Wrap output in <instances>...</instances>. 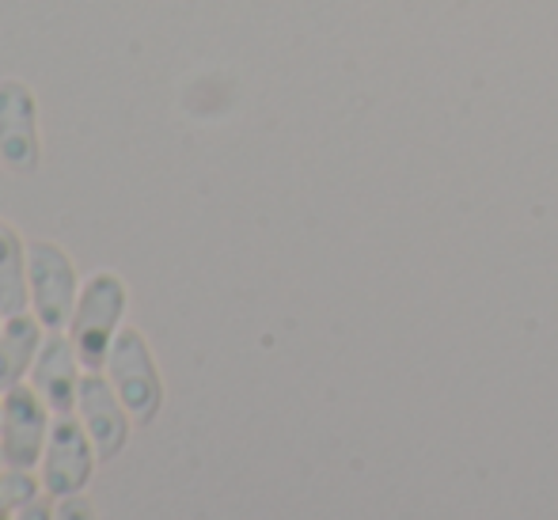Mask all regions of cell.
I'll list each match as a JSON object with an SVG mask.
<instances>
[{
  "label": "cell",
  "mask_w": 558,
  "mask_h": 520,
  "mask_svg": "<svg viewBox=\"0 0 558 520\" xmlns=\"http://www.w3.org/2000/svg\"><path fill=\"white\" fill-rule=\"evenodd\" d=\"M35 498H43L38 471H23V468H8V463H0V517H12L15 509H23Z\"/></svg>",
  "instance_id": "11"
},
{
  "label": "cell",
  "mask_w": 558,
  "mask_h": 520,
  "mask_svg": "<svg viewBox=\"0 0 558 520\" xmlns=\"http://www.w3.org/2000/svg\"><path fill=\"white\" fill-rule=\"evenodd\" d=\"M99 452L92 445L84 422L73 414H53L50 437H46L43 460H38V483H43V494L58 498H73V494H88L92 479H96L99 468Z\"/></svg>",
  "instance_id": "4"
},
{
  "label": "cell",
  "mask_w": 558,
  "mask_h": 520,
  "mask_svg": "<svg viewBox=\"0 0 558 520\" xmlns=\"http://www.w3.org/2000/svg\"><path fill=\"white\" fill-rule=\"evenodd\" d=\"M0 327H4V315H0Z\"/></svg>",
  "instance_id": "15"
},
{
  "label": "cell",
  "mask_w": 558,
  "mask_h": 520,
  "mask_svg": "<svg viewBox=\"0 0 558 520\" xmlns=\"http://www.w3.org/2000/svg\"><path fill=\"white\" fill-rule=\"evenodd\" d=\"M53 520H99V513L88 494H73V498L53 501Z\"/></svg>",
  "instance_id": "12"
},
{
  "label": "cell",
  "mask_w": 558,
  "mask_h": 520,
  "mask_svg": "<svg viewBox=\"0 0 558 520\" xmlns=\"http://www.w3.org/2000/svg\"><path fill=\"white\" fill-rule=\"evenodd\" d=\"M27 286H31V315L46 330H69L76 297H81V270L73 255L53 240H27Z\"/></svg>",
  "instance_id": "3"
},
{
  "label": "cell",
  "mask_w": 558,
  "mask_h": 520,
  "mask_svg": "<svg viewBox=\"0 0 558 520\" xmlns=\"http://www.w3.org/2000/svg\"><path fill=\"white\" fill-rule=\"evenodd\" d=\"M50 425H53V411L31 384H15L12 391H4V411H0V463L35 471L38 460H43Z\"/></svg>",
  "instance_id": "6"
},
{
  "label": "cell",
  "mask_w": 558,
  "mask_h": 520,
  "mask_svg": "<svg viewBox=\"0 0 558 520\" xmlns=\"http://www.w3.org/2000/svg\"><path fill=\"white\" fill-rule=\"evenodd\" d=\"M12 520H53V498L50 494H43V498L27 501L23 509H15Z\"/></svg>",
  "instance_id": "13"
},
{
  "label": "cell",
  "mask_w": 558,
  "mask_h": 520,
  "mask_svg": "<svg viewBox=\"0 0 558 520\" xmlns=\"http://www.w3.org/2000/svg\"><path fill=\"white\" fill-rule=\"evenodd\" d=\"M31 312V286H27V240L12 220L0 217V315Z\"/></svg>",
  "instance_id": "10"
},
{
  "label": "cell",
  "mask_w": 558,
  "mask_h": 520,
  "mask_svg": "<svg viewBox=\"0 0 558 520\" xmlns=\"http://www.w3.org/2000/svg\"><path fill=\"white\" fill-rule=\"evenodd\" d=\"M0 168L8 176H35L43 168L38 99L23 81H0Z\"/></svg>",
  "instance_id": "5"
},
{
  "label": "cell",
  "mask_w": 558,
  "mask_h": 520,
  "mask_svg": "<svg viewBox=\"0 0 558 520\" xmlns=\"http://www.w3.org/2000/svg\"><path fill=\"white\" fill-rule=\"evenodd\" d=\"M125 312H130V286L122 274L96 270L84 278L73 319H69V338H73L84 368L104 373L107 353L125 327Z\"/></svg>",
  "instance_id": "1"
},
{
  "label": "cell",
  "mask_w": 558,
  "mask_h": 520,
  "mask_svg": "<svg viewBox=\"0 0 558 520\" xmlns=\"http://www.w3.org/2000/svg\"><path fill=\"white\" fill-rule=\"evenodd\" d=\"M84 373H88V368H84L69 330H46L43 350H38L35 365H31L27 384L46 399V407H50L53 414H73Z\"/></svg>",
  "instance_id": "8"
},
{
  "label": "cell",
  "mask_w": 558,
  "mask_h": 520,
  "mask_svg": "<svg viewBox=\"0 0 558 520\" xmlns=\"http://www.w3.org/2000/svg\"><path fill=\"white\" fill-rule=\"evenodd\" d=\"M107 380L114 384L118 399L137 425H153L163 411V373L153 353V342L137 327H122L104 365Z\"/></svg>",
  "instance_id": "2"
},
{
  "label": "cell",
  "mask_w": 558,
  "mask_h": 520,
  "mask_svg": "<svg viewBox=\"0 0 558 520\" xmlns=\"http://www.w3.org/2000/svg\"><path fill=\"white\" fill-rule=\"evenodd\" d=\"M43 338L46 327L31 312L4 319V327H0V396L12 391L15 384H27L31 365L43 350Z\"/></svg>",
  "instance_id": "9"
},
{
  "label": "cell",
  "mask_w": 558,
  "mask_h": 520,
  "mask_svg": "<svg viewBox=\"0 0 558 520\" xmlns=\"http://www.w3.org/2000/svg\"><path fill=\"white\" fill-rule=\"evenodd\" d=\"M76 418L84 422L88 430L92 445H96L99 460L111 463L118 456L125 452L130 445V433H133V414L125 411V403L118 399L114 384L107 380V373H84L81 380V396H76Z\"/></svg>",
  "instance_id": "7"
},
{
  "label": "cell",
  "mask_w": 558,
  "mask_h": 520,
  "mask_svg": "<svg viewBox=\"0 0 558 520\" xmlns=\"http://www.w3.org/2000/svg\"><path fill=\"white\" fill-rule=\"evenodd\" d=\"M0 520H12V517H0Z\"/></svg>",
  "instance_id": "16"
},
{
  "label": "cell",
  "mask_w": 558,
  "mask_h": 520,
  "mask_svg": "<svg viewBox=\"0 0 558 520\" xmlns=\"http://www.w3.org/2000/svg\"><path fill=\"white\" fill-rule=\"evenodd\" d=\"M0 411H4V396H0Z\"/></svg>",
  "instance_id": "14"
}]
</instances>
